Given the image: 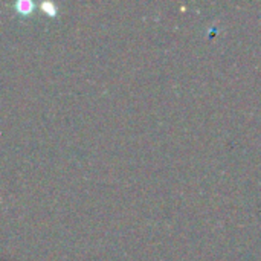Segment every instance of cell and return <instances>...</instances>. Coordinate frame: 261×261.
Returning <instances> with one entry per match:
<instances>
[{"label": "cell", "instance_id": "cell-1", "mask_svg": "<svg viewBox=\"0 0 261 261\" xmlns=\"http://www.w3.org/2000/svg\"><path fill=\"white\" fill-rule=\"evenodd\" d=\"M15 8H17V11H18L20 14H29V12L32 11L34 5H32V2H29V0H18V2L15 3Z\"/></svg>", "mask_w": 261, "mask_h": 261}, {"label": "cell", "instance_id": "cell-2", "mask_svg": "<svg viewBox=\"0 0 261 261\" xmlns=\"http://www.w3.org/2000/svg\"><path fill=\"white\" fill-rule=\"evenodd\" d=\"M41 8H43L44 12L49 14V15H55V14H57V8H55V5L50 3V2H43V3H41Z\"/></svg>", "mask_w": 261, "mask_h": 261}]
</instances>
